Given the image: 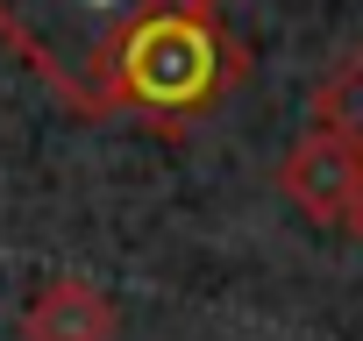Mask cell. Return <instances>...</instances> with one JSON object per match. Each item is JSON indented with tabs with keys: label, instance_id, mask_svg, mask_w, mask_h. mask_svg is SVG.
I'll list each match as a JSON object with an SVG mask.
<instances>
[{
	"label": "cell",
	"instance_id": "1",
	"mask_svg": "<svg viewBox=\"0 0 363 341\" xmlns=\"http://www.w3.org/2000/svg\"><path fill=\"white\" fill-rule=\"evenodd\" d=\"M242 79H250V50L235 43L221 0H171L121 50L107 86V121L178 142L200 121H214Z\"/></svg>",
	"mask_w": 363,
	"mask_h": 341
},
{
	"label": "cell",
	"instance_id": "2",
	"mask_svg": "<svg viewBox=\"0 0 363 341\" xmlns=\"http://www.w3.org/2000/svg\"><path fill=\"white\" fill-rule=\"evenodd\" d=\"M164 8L171 0H0V43L79 121H107L114 64Z\"/></svg>",
	"mask_w": 363,
	"mask_h": 341
},
{
	"label": "cell",
	"instance_id": "3",
	"mask_svg": "<svg viewBox=\"0 0 363 341\" xmlns=\"http://www.w3.org/2000/svg\"><path fill=\"white\" fill-rule=\"evenodd\" d=\"M278 192H285L306 221L342 228V214H349V207H356V192H363V156H356L342 135L306 128V135L278 156Z\"/></svg>",
	"mask_w": 363,
	"mask_h": 341
},
{
	"label": "cell",
	"instance_id": "4",
	"mask_svg": "<svg viewBox=\"0 0 363 341\" xmlns=\"http://www.w3.org/2000/svg\"><path fill=\"white\" fill-rule=\"evenodd\" d=\"M121 313L93 277H50L22 306V341H114Z\"/></svg>",
	"mask_w": 363,
	"mask_h": 341
},
{
	"label": "cell",
	"instance_id": "5",
	"mask_svg": "<svg viewBox=\"0 0 363 341\" xmlns=\"http://www.w3.org/2000/svg\"><path fill=\"white\" fill-rule=\"evenodd\" d=\"M313 128H328V135H342L356 156H363V43L313 86Z\"/></svg>",
	"mask_w": 363,
	"mask_h": 341
},
{
	"label": "cell",
	"instance_id": "6",
	"mask_svg": "<svg viewBox=\"0 0 363 341\" xmlns=\"http://www.w3.org/2000/svg\"><path fill=\"white\" fill-rule=\"evenodd\" d=\"M342 235H356V249H363V192H356V207L342 214Z\"/></svg>",
	"mask_w": 363,
	"mask_h": 341
}]
</instances>
